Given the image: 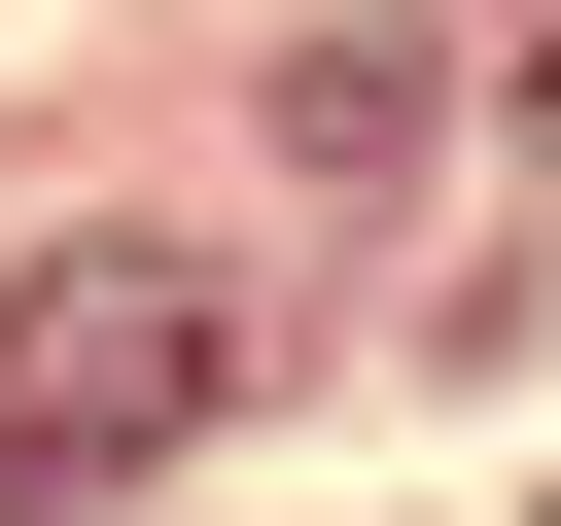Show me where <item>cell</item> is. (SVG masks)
Returning <instances> with one entry per match:
<instances>
[{
    "label": "cell",
    "instance_id": "cell-1",
    "mask_svg": "<svg viewBox=\"0 0 561 526\" xmlns=\"http://www.w3.org/2000/svg\"><path fill=\"white\" fill-rule=\"evenodd\" d=\"M210 386H245V281H210V245H35V281H0V526L175 491Z\"/></svg>",
    "mask_w": 561,
    "mask_h": 526
}]
</instances>
